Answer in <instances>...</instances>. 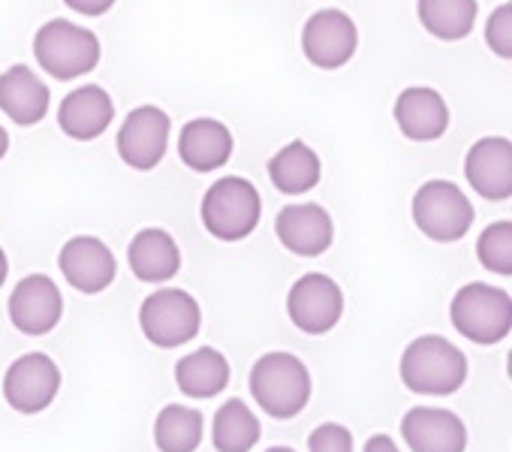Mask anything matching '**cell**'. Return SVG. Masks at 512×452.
I'll return each mask as SVG.
<instances>
[{"label":"cell","instance_id":"11","mask_svg":"<svg viewBox=\"0 0 512 452\" xmlns=\"http://www.w3.org/2000/svg\"><path fill=\"white\" fill-rule=\"evenodd\" d=\"M169 130L172 121L160 106L133 109L118 130V157L136 172H151L169 148Z\"/></svg>","mask_w":512,"mask_h":452},{"label":"cell","instance_id":"10","mask_svg":"<svg viewBox=\"0 0 512 452\" xmlns=\"http://www.w3.org/2000/svg\"><path fill=\"white\" fill-rule=\"evenodd\" d=\"M359 49V28L341 10H317L302 28V52L320 70L344 67Z\"/></svg>","mask_w":512,"mask_h":452},{"label":"cell","instance_id":"6","mask_svg":"<svg viewBox=\"0 0 512 452\" xmlns=\"http://www.w3.org/2000/svg\"><path fill=\"white\" fill-rule=\"evenodd\" d=\"M473 202L467 193L443 178L425 181L413 196V223L431 242H458L473 226Z\"/></svg>","mask_w":512,"mask_h":452},{"label":"cell","instance_id":"7","mask_svg":"<svg viewBox=\"0 0 512 452\" xmlns=\"http://www.w3.org/2000/svg\"><path fill=\"white\" fill-rule=\"evenodd\" d=\"M139 326L142 335L163 350L181 347L199 335L202 326V308L199 302L184 290H157L151 293L139 308Z\"/></svg>","mask_w":512,"mask_h":452},{"label":"cell","instance_id":"14","mask_svg":"<svg viewBox=\"0 0 512 452\" xmlns=\"http://www.w3.org/2000/svg\"><path fill=\"white\" fill-rule=\"evenodd\" d=\"M275 233L296 257H320L335 239L332 214L317 202H290L275 220Z\"/></svg>","mask_w":512,"mask_h":452},{"label":"cell","instance_id":"30","mask_svg":"<svg viewBox=\"0 0 512 452\" xmlns=\"http://www.w3.org/2000/svg\"><path fill=\"white\" fill-rule=\"evenodd\" d=\"M64 4L73 10V13H79V16H103V13H109L112 7H115V0H64Z\"/></svg>","mask_w":512,"mask_h":452},{"label":"cell","instance_id":"17","mask_svg":"<svg viewBox=\"0 0 512 452\" xmlns=\"http://www.w3.org/2000/svg\"><path fill=\"white\" fill-rule=\"evenodd\" d=\"M112 118H115L112 94L100 85H82V88L70 91L58 109L61 130L76 142L100 139L112 127Z\"/></svg>","mask_w":512,"mask_h":452},{"label":"cell","instance_id":"12","mask_svg":"<svg viewBox=\"0 0 512 452\" xmlns=\"http://www.w3.org/2000/svg\"><path fill=\"white\" fill-rule=\"evenodd\" d=\"M58 269H61L64 281L73 290L85 293V296L103 293L106 287H112V281L118 275L115 254L97 236H76V239H70L61 248Z\"/></svg>","mask_w":512,"mask_h":452},{"label":"cell","instance_id":"26","mask_svg":"<svg viewBox=\"0 0 512 452\" xmlns=\"http://www.w3.org/2000/svg\"><path fill=\"white\" fill-rule=\"evenodd\" d=\"M205 434L199 410L184 404H166L154 419V446L160 452H196Z\"/></svg>","mask_w":512,"mask_h":452},{"label":"cell","instance_id":"8","mask_svg":"<svg viewBox=\"0 0 512 452\" xmlns=\"http://www.w3.org/2000/svg\"><path fill=\"white\" fill-rule=\"evenodd\" d=\"M61 392V368L46 353L19 356L4 374V398L13 410L34 416L43 413Z\"/></svg>","mask_w":512,"mask_h":452},{"label":"cell","instance_id":"20","mask_svg":"<svg viewBox=\"0 0 512 452\" xmlns=\"http://www.w3.org/2000/svg\"><path fill=\"white\" fill-rule=\"evenodd\" d=\"M232 130L214 118H193L178 139V157L193 172H217L232 157Z\"/></svg>","mask_w":512,"mask_h":452},{"label":"cell","instance_id":"16","mask_svg":"<svg viewBox=\"0 0 512 452\" xmlns=\"http://www.w3.org/2000/svg\"><path fill=\"white\" fill-rule=\"evenodd\" d=\"M401 437L413 452H464L467 425L440 407H413L401 419Z\"/></svg>","mask_w":512,"mask_h":452},{"label":"cell","instance_id":"3","mask_svg":"<svg viewBox=\"0 0 512 452\" xmlns=\"http://www.w3.org/2000/svg\"><path fill=\"white\" fill-rule=\"evenodd\" d=\"M263 217V199L247 178H217L202 196V223L220 242L247 239Z\"/></svg>","mask_w":512,"mask_h":452},{"label":"cell","instance_id":"31","mask_svg":"<svg viewBox=\"0 0 512 452\" xmlns=\"http://www.w3.org/2000/svg\"><path fill=\"white\" fill-rule=\"evenodd\" d=\"M365 452H401L398 443L389 437V434H374L368 443H365Z\"/></svg>","mask_w":512,"mask_h":452},{"label":"cell","instance_id":"24","mask_svg":"<svg viewBox=\"0 0 512 452\" xmlns=\"http://www.w3.org/2000/svg\"><path fill=\"white\" fill-rule=\"evenodd\" d=\"M263 428L256 413L241 398H229L211 422V443L217 452H250Z\"/></svg>","mask_w":512,"mask_h":452},{"label":"cell","instance_id":"23","mask_svg":"<svg viewBox=\"0 0 512 452\" xmlns=\"http://www.w3.org/2000/svg\"><path fill=\"white\" fill-rule=\"evenodd\" d=\"M175 383L190 398H214L229 386V359L214 347H199L178 359Z\"/></svg>","mask_w":512,"mask_h":452},{"label":"cell","instance_id":"22","mask_svg":"<svg viewBox=\"0 0 512 452\" xmlns=\"http://www.w3.org/2000/svg\"><path fill=\"white\" fill-rule=\"evenodd\" d=\"M320 175H323L320 154L302 139H293L269 160V178L287 196H302L314 190L320 184Z\"/></svg>","mask_w":512,"mask_h":452},{"label":"cell","instance_id":"33","mask_svg":"<svg viewBox=\"0 0 512 452\" xmlns=\"http://www.w3.org/2000/svg\"><path fill=\"white\" fill-rule=\"evenodd\" d=\"M7 151H10V133H7L4 127H0V160L7 157Z\"/></svg>","mask_w":512,"mask_h":452},{"label":"cell","instance_id":"32","mask_svg":"<svg viewBox=\"0 0 512 452\" xmlns=\"http://www.w3.org/2000/svg\"><path fill=\"white\" fill-rule=\"evenodd\" d=\"M7 275H10V260H7V254H4V248H0V287H4V281H7Z\"/></svg>","mask_w":512,"mask_h":452},{"label":"cell","instance_id":"4","mask_svg":"<svg viewBox=\"0 0 512 452\" xmlns=\"http://www.w3.org/2000/svg\"><path fill=\"white\" fill-rule=\"evenodd\" d=\"M34 58L52 79L73 82L97 70L100 40L82 25H73L67 19H52L34 37Z\"/></svg>","mask_w":512,"mask_h":452},{"label":"cell","instance_id":"5","mask_svg":"<svg viewBox=\"0 0 512 452\" xmlns=\"http://www.w3.org/2000/svg\"><path fill=\"white\" fill-rule=\"evenodd\" d=\"M452 326L473 344L491 347L512 329V299L506 290L473 281L464 284L449 305Z\"/></svg>","mask_w":512,"mask_h":452},{"label":"cell","instance_id":"25","mask_svg":"<svg viewBox=\"0 0 512 452\" xmlns=\"http://www.w3.org/2000/svg\"><path fill=\"white\" fill-rule=\"evenodd\" d=\"M416 10L422 28L443 43L464 40L473 31L479 13L476 0H419Z\"/></svg>","mask_w":512,"mask_h":452},{"label":"cell","instance_id":"13","mask_svg":"<svg viewBox=\"0 0 512 452\" xmlns=\"http://www.w3.org/2000/svg\"><path fill=\"white\" fill-rule=\"evenodd\" d=\"M64 317V296L49 275H28L10 296V320L25 335H49Z\"/></svg>","mask_w":512,"mask_h":452},{"label":"cell","instance_id":"2","mask_svg":"<svg viewBox=\"0 0 512 452\" xmlns=\"http://www.w3.org/2000/svg\"><path fill=\"white\" fill-rule=\"evenodd\" d=\"M467 380V356L443 335H422L401 353V383L416 395H452Z\"/></svg>","mask_w":512,"mask_h":452},{"label":"cell","instance_id":"1","mask_svg":"<svg viewBox=\"0 0 512 452\" xmlns=\"http://www.w3.org/2000/svg\"><path fill=\"white\" fill-rule=\"evenodd\" d=\"M250 395L272 419H293L311 401V371L293 353H266L250 368Z\"/></svg>","mask_w":512,"mask_h":452},{"label":"cell","instance_id":"34","mask_svg":"<svg viewBox=\"0 0 512 452\" xmlns=\"http://www.w3.org/2000/svg\"><path fill=\"white\" fill-rule=\"evenodd\" d=\"M266 452H296V449H290V446H272V449H266Z\"/></svg>","mask_w":512,"mask_h":452},{"label":"cell","instance_id":"19","mask_svg":"<svg viewBox=\"0 0 512 452\" xmlns=\"http://www.w3.org/2000/svg\"><path fill=\"white\" fill-rule=\"evenodd\" d=\"M49 103V85L28 64H16L0 76V112L19 127L40 124L49 112Z\"/></svg>","mask_w":512,"mask_h":452},{"label":"cell","instance_id":"15","mask_svg":"<svg viewBox=\"0 0 512 452\" xmlns=\"http://www.w3.org/2000/svg\"><path fill=\"white\" fill-rule=\"evenodd\" d=\"M467 184L488 202L512 196V142L506 136H485L470 145L464 160Z\"/></svg>","mask_w":512,"mask_h":452},{"label":"cell","instance_id":"27","mask_svg":"<svg viewBox=\"0 0 512 452\" xmlns=\"http://www.w3.org/2000/svg\"><path fill=\"white\" fill-rule=\"evenodd\" d=\"M476 257L488 272L503 275V278L512 275V223L509 220H497L485 226L476 239Z\"/></svg>","mask_w":512,"mask_h":452},{"label":"cell","instance_id":"9","mask_svg":"<svg viewBox=\"0 0 512 452\" xmlns=\"http://www.w3.org/2000/svg\"><path fill=\"white\" fill-rule=\"evenodd\" d=\"M287 314L305 335H326L344 317V293L329 275L311 272L293 284L287 296Z\"/></svg>","mask_w":512,"mask_h":452},{"label":"cell","instance_id":"18","mask_svg":"<svg viewBox=\"0 0 512 452\" xmlns=\"http://www.w3.org/2000/svg\"><path fill=\"white\" fill-rule=\"evenodd\" d=\"M398 130L413 142H434L449 130V106L440 91L413 85L404 88L395 100Z\"/></svg>","mask_w":512,"mask_h":452},{"label":"cell","instance_id":"21","mask_svg":"<svg viewBox=\"0 0 512 452\" xmlns=\"http://www.w3.org/2000/svg\"><path fill=\"white\" fill-rule=\"evenodd\" d=\"M127 257L133 275L145 284H163L181 272L178 242L166 230H160V226H148V230L136 233L127 248Z\"/></svg>","mask_w":512,"mask_h":452},{"label":"cell","instance_id":"29","mask_svg":"<svg viewBox=\"0 0 512 452\" xmlns=\"http://www.w3.org/2000/svg\"><path fill=\"white\" fill-rule=\"evenodd\" d=\"M311 452H353V431L341 422H323L308 437Z\"/></svg>","mask_w":512,"mask_h":452},{"label":"cell","instance_id":"28","mask_svg":"<svg viewBox=\"0 0 512 452\" xmlns=\"http://www.w3.org/2000/svg\"><path fill=\"white\" fill-rule=\"evenodd\" d=\"M485 43L500 61L512 58V4H503L491 13L485 25Z\"/></svg>","mask_w":512,"mask_h":452}]
</instances>
